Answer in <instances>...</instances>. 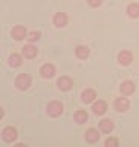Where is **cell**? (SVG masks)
<instances>
[{"label": "cell", "instance_id": "8992f818", "mask_svg": "<svg viewBox=\"0 0 139 147\" xmlns=\"http://www.w3.org/2000/svg\"><path fill=\"white\" fill-rule=\"evenodd\" d=\"M54 23H55V26H58V28L66 26V23H67V16H66V14H63V12L55 14V16H54Z\"/></svg>", "mask_w": 139, "mask_h": 147}, {"label": "cell", "instance_id": "8fae6325", "mask_svg": "<svg viewBox=\"0 0 139 147\" xmlns=\"http://www.w3.org/2000/svg\"><path fill=\"white\" fill-rule=\"evenodd\" d=\"M121 92L124 95H130L135 92V84H133L132 81H124L121 84Z\"/></svg>", "mask_w": 139, "mask_h": 147}, {"label": "cell", "instance_id": "7402d4cb", "mask_svg": "<svg viewBox=\"0 0 139 147\" xmlns=\"http://www.w3.org/2000/svg\"><path fill=\"white\" fill-rule=\"evenodd\" d=\"M89 2V5L90 6H93V8H96V6H99L101 5V0H87Z\"/></svg>", "mask_w": 139, "mask_h": 147}, {"label": "cell", "instance_id": "9a60e30c", "mask_svg": "<svg viewBox=\"0 0 139 147\" xmlns=\"http://www.w3.org/2000/svg\"><path fill=\"white\" fill-rule=\"evenodd\" d=\"M99 127H101V130H103V132L109 133V132L113 130V123L110 121V119H103V121L99 123Z\"/></svg>", "mask_w": 139, "mask_h": 147}, {"label": "cell", "instance_id": "ac0fdd59", "mask_svg": "<svg viewBox=\"0 0 139 147\" xmlns=\"http://www.w3.org/2000/svg\"><path fill=\"white\" fill-rule=\"evenodd\" d=\"M77 57L78 58H87V55H89V49L86 48V46H78L77 51H75Z\"/></svg>", "mask_w": 139, "mask_h": 147}, {"label": "cell", "instance_id": "7c38bea8", "mask_svg": "<svg viewBox=\"0 0 139 147\" xmlns=\"http://www.w3.org/2000/svg\"><path fill=\"white\" fill-rule=\"evenodd\" d=\"M54 74H55V67H54V64H44V66L41 67V75H43L44 78H50V77H54Z\"/></svg>", "mask_w": 139, "mask_h": 147}, {"label": "cell", "instance_id": "52a82bcc", "mask_svg": "<svg viewBox=\"0 0 139 147\" xmlns=\"http://www.w3.org/2000/svg\"><path fill=\"white\" fill-rule=\"evenodd\" d=\"M92 110H93V113H96V115H103L105 110H107V104H105L104 101L98 100L96 103H93V107H92Z\"/></svg>", "mask_w": 139, "mask_h": 147}, {"label": "cell", "instance_id": "3957f363", "mask_svg": "<svg viewBox=\"0 0 139 147\" xmlns=\"http://www.w3.org/2000/svg\"><path fill=\"white\" fill-rule=\"evenodd\" d=\"M2 136L6 142H12L17 138V132H15V129H12V127H5L3 132H2Z\"/></svg>", "mask_w": 139, "mask_h": 147}, {"label": "cell", "instance_id": "ffe728a7", "mask_svg": "<svg viewBox=\"0 0 139 147\" xmlns=\"http://www.w3.org/2000/svg\"><path fill=\"white\" fill-rule=\"evenodd\" d=\"M28 38H29L31 41H35V40H38V38H40V32H38V31H32V32H29V35H28Z\"/></svg>", "mask_w": 139, "mask_h": 147}, {"label": "cell", "instance_id": "9c48e42d", "mask_svg": "<svg viewBox=\"0 0 139 147\" xmlns=\"http://www.w3.org/2000/svg\"><path fill=\"white\" fill-rule=\"evenodd\" d=\"M12 37L15 40H23L26 37V29L23 26H15L12 29Z\"/></svg>", "mask_w": 139, "mask_h": 147}, {"label": "cell", "instance_id": "d6986e66", "mask_svg": "<svg viewBox=\"0 0 139 147\" xmlns=\"http://www.w3.org/2000/svg\"><path fill=\"white\" fill-rule=\"evenodd\" d=\"M9 64H11V66H20V64H21V58H20V55L12 54L11 57H9Z\"/></svg>", "mask_w": 139, "mask_h": 147}, {"label": "cell", "instance_id": "4fadbf2b", "mask_svg": "<svg viewBox=\"0 0 139 147\" xmlns=\"http://www.w3.org/2000/svg\"><path fill=\"white\" fill-rule=\"evenodd\" d=\"M86 140L89 142H96L99 140V133L98 130H95V129H89V130L86 132Z\"/></svg>", "mask_w": 139, "mask_h": 147}, {"label": "cell", "instance_id": "7a4b0ae2", "mask_svg": "<svg viewBox=\"0 0 139 147\" xmlns=\"http://www.w3.org/2000/svg\"><path fill=\"white\" fill-rule=\"evenodd\" d=\"M48 113L50 117H60L63 113V104L58 103V101H52L48 106Z\"/></svg>", "mask_w": 139, "mask_h": 147}, {"label": "cell", "instance_id": "5b68a950", "mask_svg": "<svg viewBox=\"0 0 139 147\" xmlns=\"http://www.w3.org/2000/svg\"><path fill=\"white\" fill-rule=\"evenodd\" d=\"M118 61L122 64V66H127V64H130L132 61V52H128V51H122V52H119L118 55Z\"/></svg>", "mask_w": 139, "mask_h": 147}, {"label": "cell", "instance_id": "277c9868", "mask_svg": "<svg viewBox=\"0 0 139 147\" xmlns=\"http://www.w3.org/2000/svg\"><path fill=\"white\" fill-rule=\"evenodd\" d=\"M57 84H58V87L61 90H69L71 87L73 86L72 84V80L69 77H61V78H58V81H57Z\"/></svg>", "mask_w": 139, "mask_h": 147}, {"label": "cell", "instance_id": "30bf717a", "mask_svg": "<svg viewBox=\"0 0 139 147\" xmlns=\"http://www.w3.org/2000/svg\"><path fill=\"white\" fill-rule=\"evenodd\" d=\"M95 98H96V94H95V90H92V89H87L81 94V100L84 101V103H92Z\"/></svg>", "mask_w": 139, "mask_h": 147}, {"label": "cell", "instance_id": "2e32d148", "mask_svg": "<svg viewBox=\"0 0 139 147\" xmlns=\"http://www.w3.org/2000/svg\"><path fill=\"white\" fill-rule=\"evenodd\" d=\"M127 12L130 17H138L139 16V5L138 3H130L127 8Z\"/></svg>", "mask_w": 139, "mask_h": 147}, {"label": "cell", "instance_id": "44dd1931", "mask_svg": "<svg viewBox=\"0 0 139 147\" xmlns=\"http://www.w3.org/2000/svg\"><path fill=\"white\" fill-rule=\"evenodd\" d=\"M105 146H107V147H116L118 146V140H115V138H109V140H105Z\"/></svg>", "mask_w": 139, "mask_h": 147}, {"label": "cell", "instance_id": "5bb4252c", "mask_svg": "<svg viewBox=\"0 0 139 147\" xmlns=\"http://www.w3.org/2000/svg\"><path fill=\"white\" fill-rule=\"evenodd\" d=\"M23 55H25L26 58H34L37 55V48H34L32 45H28L23 48Z\"/></svg>", "mask_w": 139, "mask_h": 147}, {"label": "cell", "instance_id": "6da1fadb", "mask_svg": "<svg viewBox=\"0 0 139 147\" xmlns=\"http://www.w3.org/2000/svg\"><path fill=\"white\" fill-rule=\"evenodd\" d=\"M15 86L21 90L28 89V87L31 86V77L28 75V74H20V75L17 77V80H15Z\"/></svg>", "mask_w": 139, "mask_h": 147}, {"label": "cell", "instance_id": "ba28073f", "mask_svg": "<svg viewBox=\"0 0 139 147\" xmlns=\"http://www.w3.org/2000/svg\"><path fill=\"white\" fill-rule=\"evenodd\" d=\"M115 109H116L118 112H126L128 109V100L127 98H118L115 101Z\"/></svg>", "mask_w": 139, "mask_h": 147}, {"label": "cell", "instance_id": "e0dca14e", "mask_svg": "<svg viewBox=\"0 0 139 147\" xmlns=\"http://www.w3.org/2000/svg\"><path fill=\"white\" fill-rule=\"evenodd\" d=\"M87 113H86V110H78V112L75 113V121L78 124H83V123H86L87 121Z\"/></svg>", "mask_w": 139, "mask_h": 147}]
</instances>
